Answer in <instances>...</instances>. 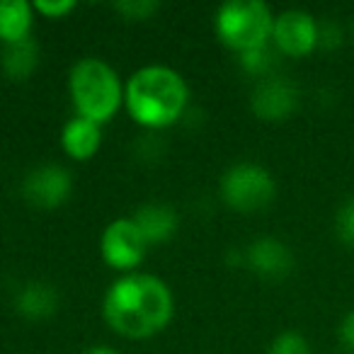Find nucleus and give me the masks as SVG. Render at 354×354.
Listing matches in <instances>:
<instances>
[{
  "instance_id": "nucleus-1",
  "label": "nucleus",
  "mask_w": 354,
  "mask_h": 354,
  "mask_svg": "<svg viewBox=\"0 0 354 354\" xmlns=\"http://www.w3.org/2000/svg\"><path fill=\"white\" fill-rule=\"evenodd\" d=\"M102 315L122 337L148 339L170 325L175 315V296L160 277L131 272L117 277L107 286Z\"/></svg>"
},
{
  "instance_id": "nucleus-2",
  "label": "nucleus",
  "mask_w": 354,
  "mask_h": 354,
  "mask_svg": "<svg viewBox=\"0 0 354 354\" xmlns=\"http://www.w3.org/2000/svg\"><path fill=\"white\" fill-rule=\"evenodd\" d=\"M189 104V85L170 66H143L124 83V107L143 129H167L183 119Z\"/></svg>"
},
{
  "instance_id": "nucleus-3",
  "label": "nucleus",
  "mask_w": 354,
  "mask_h": 354,
  "mask_svg": "<svg viewBox=\"0 0 354 354\" xmlns=\"http://www.w3.org/2000/svg\"><path fill=\"white\" fill-rule=\"evenodd\" d=\"M68 95L78 117L104 127L124 104V83L104 59L85 56L71 66Z\"/></svg>"
},
{
  "instance_id": "nucleus-4",
  "label": "nucleus",
  "mask_w": 354,
  "mask_h": 354,
  "mask_svg": "<svg viewBox=\"0 0 354 354\" xmlns=\"http://www.w3.org/2000/svg\"><path fill=\"white\" fill-rule=\"evenodd\" d=\"M272 27H274V12L262 0H228L214 17L216 37L238 56L270 44Z\"/></svg>"
},
{
  "instance_id": "nucleus-5",
  "label": "nucleus",
  "mask_w": 354,
  "mask_h": 354,
  "mask_svg": "<svg viewBox=\"0 0 354 354\" xmlns=\"http://www.w3.org/2000/svg\"><path fill=\"white\" fill-rule=\"evenodd\" d=\"M277 197L272 172L260 162L243 160L231 165L221 177V199L226 207L241 214H255L270 207Z\"/></svg>"
},
{
  "instance_id": "nucleus-6",
  "label": "nucleus",
  "mask_w": 354,
  "mask_h": 354,
  "mask_svg": "<svg viewBox=\"0 0 354 354\" xmlns=\"http://www.w3.org/2000/svg\"><path fill=\"white\" fill-rule=\"evenodd\" d=\"M148 248L151 245L131 216L114 218L112 223L104 226L102 236H100V255H102L104 265L122 274H131L133 270H138Z\"/></svg>"
},
{
  "instance_id": "nucleus-7",
  "label": "nucleus",
  "mask_w": 354,
  "mask_h": 354,
  "mask_svg": "<svg viewBox=\"0 0 354 354\" xmlns=\"http://www.w3.org/2000/svg\"><path fill=\"white\" fill-rule=\"evenodd\" d=\"M22 197L37 209H59L73 194V175L59 162H41L22 177Z\"/></svg>"
},
{
  "instance_id": "nucleus-8",
  "label": "nucleus",
  "mask_w": 354,
  "mask_h": 354,
  "mask_svg": "<svg viewBox=\"0 0 354 354\" xmlns=\"http://www.w3.org/2000/svg\"><path fill=\"white\" fill-rule=\"evenodd\" d=\"M272 44L279 54L301 59L318 46V20L308 10L291 8L274 15L272 27Z\"/></svg>"
},
{
  "instance_id": "nucleus-9",
  "label": "nucleus",
  "mask_w": 354,
  "mask_h": 354,
  "mask_svg": "<svg viewBox=\"0 0 354 354\" xmlns=\"http://www.w3.org/2000/svg\"><path fill=\"white\" fill-rule=\"evenodd\" d=\"M301 93L294 80L274 73L262 78L250 95V109L262 122H284L299 107Z\"/></svg>"
},
{
  "instance_id": "nucleus-10",
  "label": "nucleus",
  "mask_w": 354,
  "mask_h": 354,
  "mask_svg": "<svg viewBox=\"0 0 354 354\" xmlns=\"http://www.w3.org/2000/svg\"><path fill=\"white\" fill-rule=\"evenodd\" d=\"M243 257L248 267L262 279H284L294 270V252L284 241L274 236H262L252 241Z\"/></svg>"
},
{
  "instance_id": "nucleus-11",
  "label": "nucleus",
  "mask_w": 354,
  "mask_h": 354,
  "mask_svg": "<svg viewBox=\"0 0 354 354\" xmlns=\"http://www.w3.org/2000/svg\"><path fill=\"white\" fill-rule=\"evenodd\" d=\"M102 146V127L75 114L61 129V148L75 162H88Z\"/></svg>"
},
{
  "instance_id": "nucleus-12",
  "label": "nucleus",
  "mask_w": 354,
  "mask_h": 354,
  "mask_svg": "<svg viewBox=\"0 0 354 354\" xmlns=\"http://www.w3.org/2000/svg\"><path fill=\"white\" fill-rule=\"evenodd\" d=\"M133 221L141 228L143 238L148 241V245H160V243H167L172 236L177 233V212L167 204L160 202H148L143 207L136 209L133 214Z\"/></svg>"
},
{
  "instance_id": "nucleus-13",
  "label": "nucleus",
  "mask_w": 354,
  "mask_h": 354,
  "mask_svg": "<svg viewBox=\"0 0 354 354\" xmlns=\"http://www.w3.org/2000/svg\"><path fill=\"white\" fill-rule=\"evenodd\" d=\"M15 310L27 320H46L59 310V289L46 281H27L15 294Z\"/></svg>"
},
{
  "instance_id": "nucleus-14",
  "label": "nucleus",
  "mask_w": 354,
  "mask_h": 354,
  "mask_svg": "<svg viewBox=\"0 0 354 354\" xmlns=\"http://www.w3.org/2000/svg\"><path fill=\"white\" fill-rule=\"evenodd\" d=\"M35 6L27 0H0V41L3 46L32 37Z\"/></svg>"
},
{
  "instance_id": "nucleus-15",
  "label": "nucleus",
  "mask_w": 354,
  "mask_h": 354,
  "mask_svg": "<svg viewBox=\"0 0 354 354\" xmlns=\"http://www.w3.org/2000/svg\"><path fill=\"white\" fill-rule=\"evenodd\" d=\"M39 66V44L35 37L3 46V71L10 80H27Z\"/></svg>"
},
{
  "instance_id": "nucleus-16",
  "label": "nucleus",
  "mask_w": 354,
  "mask_h": 354,
  "mask_svg": "<svg viewBox=\"0 0 354 354\" xmlns=\"http://www.w3.org/2000/svg\"><path fill=\"white\" fill-rule=\"evenodd\" d=\"M277 54L279 51L274 49V44H265L260 49L245 51V54L238 56L241 61V68L245 71L248 75H255V78H267V75H274V66H277Z\"/></svg>"
},
{
  "instance_id": "nucleus-17",
  "label": "nucleus",
  "mask_w": 354,
  "mask_h": 354,
  "mask_svg": "<svg viewBox=\"0 0 354 354\" xmlns=\"http://www.w3.org/2000/svg\"><path fill=\"white\" fill-rule=\"evenodd\" d=\"M267 354H313L310 344L299 330H281L267 347Z\"/></svg>"
},
{
  "instance_id": "nucleus-18",
  "label": "nucleus",
  "mask_w": 354,
  "mask_h": 354,
  "mask_svg": "<svg viewBox=\"0 0 354 354\" xmlns=\"http://www.w3.org/2000/svg\"><path fill=\"white\" fill-rule=\"evenodd\" d=\"M335 233L344 245H354V194L344 199L335 212Z\"/></svg>"
},
{
  "instance_id": "nucleus-19",
  "label": "nucleus",
  "mask_w": 354,
  "mask_h": 354,
  "mask_svg": "<svg viewBox=\"0 0 354 354\" xmlns=\"http://www.w3.org/2000/svg\"><path fill=\"white\" fill-rule=\"evenodd\" d=\"M158 8H160V3H156V0H122V3H114V10L119 15L136 22L148 20L151 15H156Z\"/></svg>"
},
{
  "instance_id": "nucleus-20",
  "label": "nucleus",
  "mask_w": 354,
  "mask_h": 354,
  "mask_svg": "<svg viewBox=\"0 0 354 354\" xmlns=\"http://www.w3.org/2000/svg\"><path fill=\"white\" fill-rule=\"evenodd\" d=\"M35 12L46 20H61L75 10V0H35Z\"/></svg>"
},
{
  "instance_id": "nucleus-21",
  "label": "nucleus",
  "mask_w": 354,
  "mask_h": 354,
  "mask_svg": "<svg viewBox=\"0 0 354 354\" xmlns=\"http://www.w3.org/2000/svg\"><path fill=\"white\" fill-rule=\"evenodd\" d=\"M342 41V30H339L337 22L325 20L318 22V46H325V49H335Z\"/></svg>"
},
{
  "instance_id": "nucleus-22",
  "label": "nucleus",
  "mask_w": 354,
  "mask_h": 354,
  "mask_svg": "<svg viewBox=\"0 0 354 354\" xmlns=\"http://www.w3.org/2000/svg\"><path fill=\"white\" fill-rule=\"evenodd\" d=\"M339 339H342V344L349 352H354V308L347 310L342 323H339Z\"/></svg>"
},
{
  "instance_id": "nucleus-23",
  "label": "nucleus",
  "mask_w": 354,
  "mask_h": 354,
  "mask_svg": "<svg viewBox=\"0 0 354 354\" xmlns=\"http://www.w3.org/2000/svg\"><path fill=\"white\" fill-rule=\"evenodd\" d=\"M83 354H122V352H117V349L107 347V344H97V347H88Z\"/></svg>"
},
{
  "instance_id": "nucleus-24",
  "label": "nucleus",
  "mask_w": 354,
  "mask_h": 354,
  "mask_svg": "<svg viewBox=\"0 0 354 354\" xmlns=\"http://www.w3.org/2000/svg\"><path fill=\"white\" fill-rule=\"evenodd\" d=\"M352 35H354V22H352Z\"/></svg>"
}]
</instances>
